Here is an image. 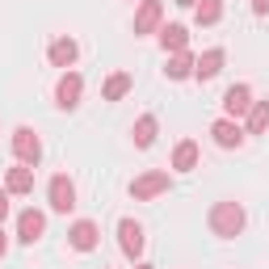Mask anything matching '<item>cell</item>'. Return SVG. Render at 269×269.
Returning a JSON list of instances; mask_svg holds the SVG:
<instances>
[{"mask_svg":"<svg viewBox=\"0 0 269 269\" xmlns=\"http://www.w3.org/2000/svg\"><path fill=\"white\" fill-rule=\"evenodd\" d=\"M122 236H126V248H139V227H131V223H126Z\"/></svg>","mask_w":269,"mask_h":269,"instance_id":"obj_1","label":"cell"}]
</instances>
